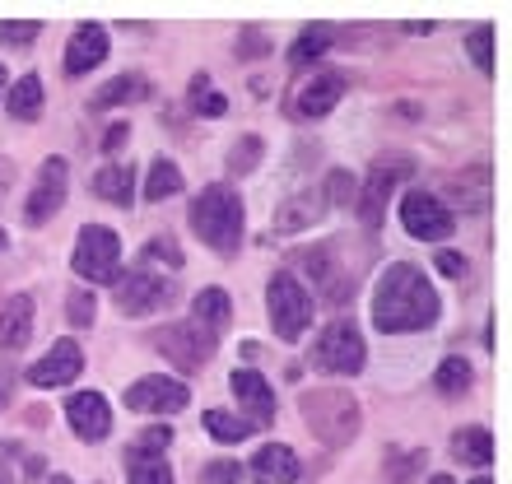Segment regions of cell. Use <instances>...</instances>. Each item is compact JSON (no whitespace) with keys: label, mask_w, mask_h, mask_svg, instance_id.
<instances>
[{"label":"cell","mask_w":512,"mask_h":484,"mask_svg":"<svg viewBox=\"0 0 512 484\" xmlns=\"http://www.w3.org/2000/svg\"><path fill=\"white\" fill-rule=\"evenodd\" d=\"M0 89H5V66H0Z\"/></svg>","instance_id":"51"},{"label":"cell","mask_w":512,"mask_h":484,"mask_svg":"<svg viewBox=\"0 0 512 484\" xmlns=\"http://www.w3.org/2000/svg\"><path fill=\"white\" fill-rule=\"evenodd\" d=\"M10 391H14V368L10 363H0V410L10 405Z\"/></svg>","instance_id":"46"},{"label":"cell","mask_w":512,"mask_h":484,"mask_svg":"<svg viewBox=\"0 0 512 484\" xmlns=\"http://www.w3.org/2000/svg\"><path fill=\"white\" fill-rule=\"evenodd\" d=\"M126 475H131V484H173V471H168L163 452L145 443L126 447Z\"/></svg>","instance_id":"20"},{"label":"cell","mask_w":512,"mask_h":484,"mask_svg":"<svg viewBox=\"0 0 512 484\" xmlns=\"http://www.w3.org/2000/svg\"><path fill=\"white\" fill-rule=\"evenodd\" d=\"M233 396H238V410H252V429H261V424H275V391H270V382L261 373H252V368H238V373L229 377Z\"/></svg>","instance_id":"17"},{"label":"cell","mask_w":512,"mask_h":484,"mask_svg":"<svg viewBox=\"0 0 512 484\" xmlns=\"http://www.w3.org/2000/svg\"><path fill=\"white\" fill-rule=\"evenodd\" d=\"M433 266L443 270L447 280H466V270H471V266H466V256H461V252H438V256H433Z\"/></svg>","instance_id":"42"},{"label":"cell","mask_w":512,"mask_h":484,"mask_svg":"<svg viewBox=\"0 0 512 484\" xmlns=\"http://www.w3.org/2000/svg\"><path fill=\"white\" fill-rule=\"evenodd\" d=\"M326 47H331V28H308V33L289 47V61H294V66H303L308 56H322Z\"/></svg>","instance_id":"36"},{"label":"cell","mask_w":512,"mask_h":484,"mask_svg":"<svg viewBox=\"0 0 512 484\" xmlns=\"http://www.w3.org/2000/svg\"><path fill=\"white\" fill-rule=\"evenodd\" d=\"M401 224H405V233L410 238H419V242H443L447 233L457 229V219H452V210H447L433 191H410L401 201Z\"/></svg>","instance_id":"8"},{"label":"cell","mask_w":512,"mask_h":484,"mask_svg":"<svg viewBox=\"0 0 512 484\" xmlns=\"http://www.w3.org/2000/svg\"><path fill=\"white\" fill-rule=\"evenodd\" d=\"M177 298V289L154 270H131L126 280H117V308L126 317H149V312H163Z\"/></svg>","instance_id":"9"},{"label":"cell","mask_w":512,"mask_h":484,"mask_svg":"<svg viewBox=\"0 0 512 484\" xmlns=\"http://www.w3.org/2000/svg\"><path fill=\"white\" fill-rule=\"evenodd\" d=\"M252 471L261 475L266 484H294L298 480V457H294V447H284V443H270L256 452L252 461Z\"/></svg>","instance_id":"23"},{"label":"cell","mask_w":512,"mask_h":484,"mask_svg":"<svg viewBox=\"0 0 512 484\" xmlns=\"http://www.w3.org/2000/svg\"><path fill=\"white\" fill-rule=\"evenodd\" d=\"M191 391L173 377H140L135 387H126V410H145V415H168V410H187Z\"/></svg>","instance_id":"12"},{"label":"cell","mask_w":512,"mask_h":484,"mask_svg":"<svg viewBox=\"0 0 512 484\" xmlns=\"http://www.w3.org/2000/svg\"><path fill=\"white\" fill-rule=\"evenodd\" d=\"M471 484H494V480H485V475H480V480H471Z\"/></svg>","instance_id":"50"},{"label":"cell","mask_w":512,"mask_h":484,"mask_svg":"<svg viewBox=\"0 0 512 484\" xmlns=\"http://www.w3.org/2000/svg\"><path fill=\"white\" fill-rule=\"evenodd\" d=\"M243 196L233 187H205L196 201H191V233L215 247V252H238L243 242Z\"/></svg>","instance_id":"3"},{"label":"cell","mask_w":512,"mask_h":484,"mask_svg":"<svg viewBox=\"0 0 512 484\" xmlns=\"http://www.w3.org/2000/svg\"><path fill=\"white\" fill-rule=\"evenodd\" d=\"M326 210L322 191H303V196H289V201L275 210V233H298L308 229V224H317Z\"/></svg>","instance_id":"19"},{"label":"cell","mask_w":512,"mask_h":484,"mask_svg":"<svg viewBox=\"0 0 512 484\" xmlns=\"http://www.w3.org/2000/svg\"><path fill=\"white\" fill-rule=\"evenodd\" d=\"M261 154H266V140L261 135H243V140H233V149L224 154V168H229L233 177H247L261 163Z\"/></svg>","instance_id":"28"},{"label":"cell","mask_w":512,"mask_h":484,"mask_svg":"<svg viewBox=\"0 0 512 484\" xmlns=\"http://www.w3.org/2000/svg\"><path fill=\"white\" fill-rule=\"evenodd\" d=\"M66 187H70V163L66 159H47L38 168V187H33V196H28L24 205V224H47V219L66 205Z\"/></svg>","instance_id":"11"},{"label":"cell","mask_w":512,"mask_h":484,"mask_svg":"<svg viewBox=\"0 0 512 484\" xmlns=\"http://www.w3.org/2000/svg\"><path fill=\"white\" fill-rule=\"evenodd\" d=\"M191 103H196V112H201V117H224V112H229V98L210 89V75H205V70L191 80Z\"/></svg>","instance_id":"35"},{"label":"cell","mask_w":512,"mask_h":484,"mask_svg":"<svg viewBox=\"0 0 512 484\" xmlns=\"http://www.w3.org/2000/svg\"><path fill=\"white\" fill-rule=\"evenodd\" d=\"M433 387L443 391V396H461V391H471V363L466 359H443L438 363V373H433Z\"/></svg>","instance_id":"31"},{"label":"cell","mask_w":512,"mask_h":484,"mask_svg":"<svg viewBox=\"0 0 512 484\" xmlns=\"http://www.w3.org/2000/svg\"><path fill=\"white\" fill-rule=\"evenodd\" d=\"M205 429L215 433L219 443H243L247 433H252V419L229 415V410H205Z\"/></svg>","instance_id":"30"},{"label":"cell","mask_w":512,"mask_h":484,"mask_svg":"<svg viewBox=\"0 0 512 484\" xmlns=\"http://www.w3.org/2000/svg\"><path fill=\"white\" fill-rule=\"evenodd\" d=\"M5 242H10V238H5V229H0V247H5Z\"/></svg>","instance_id":"52"},{"label":"cell","mask_w":512,"mask_h":484,"mask_svg":"<svg viewBox=\"0 0 512 484\" xmlns=\"http://www.w3.org/2000/svg\"><path fill=\"white\" fill-rule=\"evenodd\" d=\"M429 452H387V484H415V471H424Z\"/></svg>","instance_id":"34"},{"label":"cell","mask_w":512,"mask_h":484,"mask_svg":"<svg viewBox=\"0 0 512 484\" xmlns=\"http://www.w3.org/2000/svg\"><path fill=\"white\" fill-rule=\"evenodd\" d=\"M322 201L326 205H354V201H359V182H354L350 168H331V173H326Z\"/></svg>","instance_id":"33"},{"label":"cell","mask_w":512,"mask_h":484,"mask_svg":"<svg viewBox=\"0 0 512 484\" xmlns=\"http://www.w3.org/2000/svg\"><path fill=\"white\" fill-rule=\"evenodd\" d=\"M438 294L433 284L424 280V270L410 266V261H396L378 275V289H373V326L396 336V331H424V326L438 322Z\"/></svg>","instance_id":"1"},{"label":"cell","mask_w":512,"mask_h":484,"mask_svg":"<svg viewBox=\"0 0 512 484\" xmlns=\"http://www.w3.org/2000/svg\"><path fill=\"white\" fill-rule=\"evenodd\" d=\"M429 484H457V480H452V475H433Z\"/></svg>","instance_id":"48"},{"label":"cell","mask_w":512,"mask_h":484,"mask_svg":"<svg viewBox=\"0 0 512 484\" xmlns=\"http://www.w3.org/2000/svg\"><path fill=\"white\" fill-rule=\"evenodd\" d=\"M182 191V173H177V163L159 159L154 168H149V182H145V201H168V196H177Z\"/></svg>","instance_id":"29"},{"label":"cell","mask_w":512,"mask_h":484,"mask_svg":"<svg viewBox=\"0 0 512 484\" xmlns=\"http://www.w3.org/2000/svg\"><path fill=\"white\" fill-rule=\"evenodd\" d=\"M345 89H350V80L340 70H312L289 98V117H326V112H336Z\"/></svg>","instance_id":"10"},{"label":"cell","mask_w":512,"mask_h":484,"mask_svg":"<svg viewBox=\"0 0 512 484\" xmlns=\"http://www.w3.org/2000/svg\"><path fill=\"white\" fill-rule=\"evenodd\" d=\"M452 452H457V461L489 466V461H494V438H489V429L471 424V429H457V433H452Z\"/></svg>","instance_id":"26"},{"label":"cell","mask_w":512,"mask_h":484,"mask_svg":"<svg viewBox=\"0 0 512 484\" xmlns=\"http://www.w3.org/2000/svg\"><path fill=\"white\" fill-rule=\"evenodd\" d=\"M270 52V42L256 33V28H247L243 33V42H238V56H266Z\"/></svg>","instance_id":"43"},{"label":"cell","mask_w":512,"mask_h":484,"mask_svg":"<svg viewBox=\"0 0 512 484\" xmlns=\"http://www.w3.org/2000/svg\"><path fill=\"white\" fill-rule=\"evenodd\" d=\"M303 424L312 429V438L326 447H350L364 429V415H359V401H354L345 387H317V391H303Z\"/></svg>","instance_id":"2"},{"label":"cell","mask_w":512,"mask_h":484,"mask_svg":"<svg viewBox=\"0 0 512 484\" xmlns=\"http://www.w3.org/2000/svg\"><path fill=\"white\" fill-rule=\"evenodd\" d=\"M201 484H243V466L238 461H205Z\"/></svg>","instance_id":"39"},{"label":"cell","mask_w":512,"mask_h":484,"mask_svg":"<svg viewBox=\"0 0 512 484\" xmlns=\"http://www.w3.org/2000/svg\"><path fill=\"white\" fill-rule=\"evenodd\" d=\"M294 261H298L303 270H308V275H312L317 284L331 280V242H322V247H312V252H298Z\"/></svg>","instance_id":"37"},{"label":"cell","mask_w":512,"mask_h":484,"mask_svg":"<svg viewBox=\"0 0 512 484\" xmlns=\"http://www.w3.org/2000/svg\"><path fill=\"white\" fill-rule=\"evenodd\" d=\"M66 317H70V326H94V317H98V303H94V294H66Z\"/></svg>","instance_id":"38"},{"label":"cell","mask_w":512,"mask_h":484,"mask_svg":"<svg viewBox=\"0 0 512 484\" xmlns=\"http://www.w3.org/2000/svg\"><path fill=\"white\" fill-rule=\"evenodd\" d=\"M80 373H84L80 345H75V340H56L52 350L28 368V382H33V387H66V382H75Z\"/></svg>","instance_id":"14"},{"label":"cell","mask_w":512,"mask_h":484,"mask_svg":"<svg viewBox=\"0 0 512 484\" xmlns=\"http://www.w3.org/2000/svg\"><path fill=\"white\" fill-rule=\"evenodd\" d=\"M66 419L75 438H84V443H103L112 433V410L103 401V391H75L66 401Z\"/></svg>","instance_id":"13"},{"label":"cell","mask_w":512,"mask_h":484,"mask_svg":"<svg viewBox=\"0 0 512 484\" xmlns=\"http://www.w3.org/2000/svg\"><path fill=\"white\" fill-rule=\"evenodd\" d=\"M47 484H75V480H70V475H52V480H47Z\"/></svg>","instance_id":"49"},{"label":"cell","mask_w":512,"mask_h":484,"mask_svg":"<svg viewBox=\"0 0 512 484\" xmlns=\"http://www.w3.org/2000/svg\"><path fill=\"white\" fill-rule=\"evenodd\" d=\"M5 103H10V117L14 121H38V112H42V80H38V75H19Z\"/></svg>","instance_id":"27"},{"label":"cell","mask_w":512,"mask_h":484,"mask_svg":"<svg viewBox=\"0 0 512 484\" xmlns=\"http://www.w3.org/2000/svg\"><path fill=\"white\" fill-rule=\"evenodd\" d=\"M126 135H131V131H126V126H112V131L103 135V154H117V149L126 145Z\"/></svg>","instance_id":"45"},{"label":"cell","mask_w":512,"mask_h":484,"mask_svg":"<svg viewBox=\"0 0 512 484\" xmlns=\"http://www.w3.org/2000/svg\"><path fill=\"white\" fill-rule=\"evenodd\" d=\"M154 350L173 363L177 373H196V368L219 350V336L205 331V326H196V322H177V326L154 331Z\"/></svg>","instance_id":"6"},{"label":"cell","mask_w":512,"mask_h":484,"mask_svg":"<svg viewBox=\"0 0 512 484\" xmlns=\"http://www.w3.org/2000/svg\"><path fill=\"white\" fill-rule=\"evenodd\" d=\"M447 191H452V201H457L461 215L485 210L489 205V168H466V173H457L447 182Z\"/></svg>","instance_id":"21"},{"label":"cell","mask_w":512,"mask_h":484,"mask_svg":"<svg viewBox=\"0 0 512 484\" xmlns=\"http://www.w3.org/2000/svg\"><path fill=\"white\" fill-rule=\"evenodd\" d=\"M312 359H317V368H326V373H359L368 359L364 350V336L354 331V322H331L322 331V340H317V350H312Z\"/></svg>","instance_id":"7"},{"label":"cell","mask_w":512,"mask_h":484,"mask_svg":"<svg viewBox=\"0 0 512 484\" xmlns=\"http://www.w3.org/2000/svg\"><path fill=\"white\" fill-rule=\"evenodd\" d=\"M229 317H233V303L219 284H210V289H201V294L191 298V322L205 326V331H215L219 336V331L229 326Z\"/></svg>","instance_id":"22"},{"label":"cell","mask_w":512,"mask_h":484,"mask_svg":"<svg viewBox=\"0 0 512 484\" xmlns=\"http://www.w3.org/2000/svg\"><path fill=\"white\" fill-rule=\"evenodd\" d=\"M108 61V28L103 24H80L75 28V38L66 47V75L70 80H80L89 70H98Z\"/></svg>","instance_id":"16"},{"label":"cell","mask_w":512,"mask_h":484,"mask_svg":"<svg viewBox=\"0 0 512 484\" xmlns=\"http://www.w3.org/2000/svg\"><path fill=\"white\" fill-rule=\"evenodd\" d=\"M28 336H33V298L14 294L0 303V345L5 350H24Z\"/></svg>","instance_id":"18"},{"label":"cell","mask_w":512,"mask_h":484,"mask_svg":"<svg viewBox=\"0 0 512 484\" xmlns=\"http://www.w3.org/2000/svg\"><path fill=\"white\" fill-rule=\"evenodd\" d=\"M38 28L42 24H33V19H28V24H10V19H0V42H5V47H33Z\"/></svg>","instance_id":"41"},{"label":"cell","mask_w":512,"mask_h":484,"mask_svg":"<svg viewBox=\"0 0 512 484\" xmlns=\"http://www.w3.org/2000/svg\"><path fill=\"white\" fill-rule=\"evenodd\" d=\"M94 191L108 205H131L135 201V168L131 163H108V168H98Z\"/></svg>","instance_id":"24"},{"label":"cell","mask_w":512,"mask_h":484,"mask_svg":"<svg viewBox=\"0 0 512 484\" xmlns=\"http://www.w3.org/2000/svg\"><path fill=\"white\" fill-rule=\"evenodd\" d=\"M140 443H145V447H159V452H163V447L173 443V429H168V424H154V429H149Z\"/></svg>","instance_id":"44"},{"label":"cell","mask_w":512,"mask_h":484,"mask_svg":"<svg viewBox=\"0 0 512 484\" xmlns=\"http://www.w3.org/2000/svg\"><path fill=\"white\" fill-rule=\"evenodd\" d=\"M5 187H10V163L0 159V196H5Z\"/></svg>","instance_id":"47"},{"label":"cell","mask_w":512,"mask_h":484,"mask_svg":"<svg viewBox=\"0 0 512 484\" xmlns=\"http://www.w3.org/2000/svg\"><path fill=\"white\" fill-rule=\"evenodd\" d=\"M75 275L89 284H117L122 280V242L103 224H84L75 238V256H70Z\"/></svg>","instance_id":"4"},{"label":"cell","mask_w":512,"mask_h":484,"mask_svg":"<svg viewBox=\"0 0 512 484\" xmlns=\"http://www.w3.org/2000/svg\"><path fill=\"white\" fill-rule=\"evenodd\" d=\"M266 308H270V326H275V336L298 340L312 326V308H317V298H312L308 289L289 275V270H280V275H270Z\"/></svg>","instance_id":"5"},{"label":"cell","mask_w":512,"mask_h":484,"mask_svg":"<svg viewBox=\"0 0 512 484\" xmlns=\"http://www.w3.org/2000/svg\"><path fill=\"white\" fill-rule=\"evenodd\" d=\"M154 94L145 75H117L112 84H103L94 94V108H117V103H145Z\"/></svg>","instance_id":"25"},{"label":"cell","mask_w":512,"mask_h":484,"mask_svg":"<svg viewBox=\"0 0 512 484\" xmlns=\"http://www.w3.org/2000/svg\"><path fill=\"white\" fill-rule=\"evenodd\" d=\"M489 38H494V33H489V24H480V28H471V38H466V47H471V61L480 70H494V52H489Z\"/></svg>","instance_id":"40"},{"label":"cell","mask_w":512,"mask_h":484,"mask_svg":"<svg viewBox=\"0 0 512 484\" xmlns=\"http://www.w3.org/2000/svg\"><path fill=\"white\" fill-rule=\"evenodd\" d=\"M0 484H14V480H10V475H0Z\"/></svg>","instance_id":"53"},{"label":"cell","mask_w":512,"mask_h":484,"mask_svg":"<svg viewBox=\"0 0 512 484\" xmlns=\"http://www.w3.org/2000/svg\"><path fill=\"white\" fill-rule=\"evenodd\" d=\"M145 266H168V270H182V247H177L173 233H159V238L145 242V252H140Z\"/></svg>","instance_id":"32"},{"label":"cell","mask_w":512,"mask_h":484,"mask_svg":"<svg viewBox=\"0 0 512 484\" xmlns=\"http://www.w3.org/2000/svg\"><path fill=\"white\" fill-rule=\"evenodd\" d=\"M410 173H415V163H410V159H378V163H373L368 187H364V224H378L382 205L391 201V191L401 187Z\"/></svg>","instance_id":"15"}]
</instances>
